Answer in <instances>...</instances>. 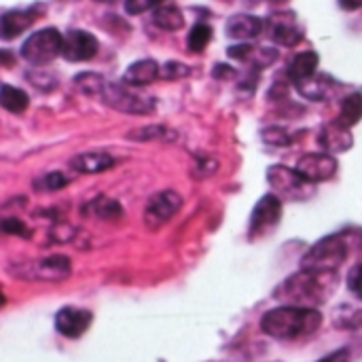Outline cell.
I'll return each instance as SVG.
<instances>
[{"label": "cell", "instance_id": "1", "mask_svg": "<svg viewBox=\"0 0 362 362\" xmlns=\"http://www.w3.org/2000/svg\"><path fill=\"white\" fill-rule=\"evenodd\" d=\"M337 272H312L301 269L288 276L278 291L274 293L276 301L295 308H310L316 310L318 305L327 303L337 288Z\"/></svg>", "mask_w": 362, "mask_h": 362}, {"label": "cell", "instance_id": "2", "mask_svg": "<svg viewBox=\"0 0 362 362\" xmlns=\"http://www.w3.org/2000/svg\"><path fill=\"white\" fill-rule=\"evenodd\" d=\"M322 327V314L310 308L280 305L261 318V331L280 341H293L314 335Z\"/></svg>", "mask_w": 362, "mask_h": 362}, {"label": "cell", "instance_id": "3", "mask_svg": "<svg viewBox=\"0 0 362 362\" xmlns=\"http://www.w3.org/2000/svg\"><path fill=\"white\" fill-rule=\"evenodd\" d=\"M362 250L361 229H346L316 242L301 259V269L312 272H337L352 250Z\"/></svg>", "mask_w": 362, "mask_h": 362}, {"label": "cell", "instance_id": "4", "mask_svg": "<svg viewBox=\"0 0 362 362\" xmlns=\"http://www.w3.org/2000/svg\"><path fill=\"white\" fill-rule=\"evenodd\" d=\"M11 274L21 280H36V282H62L70 278L72 263L64 255H49L36 261H23L11 267Z\"/></svg>", "mask_w": 362, "mask_h": 362}, {"label": "cell", "instance_id": "5", "mask_svg": "<svg viewBox=\"0 0 362 362\" xmlns=\"http://www.w3.org/2000/svg\"><path fill=\"white\" fill-rule=\"evenodd\" d=\"M267 182L274 189V195H278L280 199L286 202H305L310 197H314L316 187L314 182H310L305 176H301L295 170L286 168V165H272L267 170Z\"/></svg>", "mask_w": 362, "mask_h": 362}, {"label": "cell", "instance_id": "6", "mask_svg": "<svg viewBox=\"0 0 362 362\" xmlns=\"http://www.w3.org/2000/svg\"><path fill=\"white\" fill-rule=\"evenodd\" d=\"M64 47V36L55 28H42L28 36V40L21 45V57L28 64L34 66H47L51 64Z\"/></svg>", "mask_w": 362, "mask_h": 362}, {"label": "cell", "instance_id": "7", "mask_svg": "<svg viewBox=\"0 0 362 362\" xmlns=\"http://www.w3.org/2000/svg\"><path fill=\"white\" fill-rule=\"evenodd\" d=\"M98 98L115 108V110H121V112H129V115H151L155 110V100L142 95V93H136V91H129L121 85H115V83H108L104 81Z\"/></svg>", "mask_w": 362, "mask_h": 362}, {"label": "cell", "instance_id": "8", "mask_svg": "<svg viewBox=\"0 0 362 362\" xmlns=\"http://www.w3.org/2000/svg\"><path fill=\"white\" fill-rule=\"evenodd\" d=\"M280 221H282V199L274 193L263 195L250 216V227H248L250 240L265 238L269 231H274L280 225Z\"/></svg>", "mask_w": 362, "mask_h": 362}, {"label": "cell", "instance_id": "9", "mask_svg": "<svg viewBox=\"0 0 362 362\" xmlns=\"http://www.w3.org/2000/svg\"><path fill=\"white\" fill-rule=\"evenodd\" d=\"M180 208H182V197L176 191H161L148 199L144 208V221L148 227L157 229L165 225L170 218H174Z\"/></svg>", "mask_w": 362, "mask_h": 362}, {"label": "cell", "instance_id": "10", "mask_svg": "<svg viewBox=\"0 0 362 362\" xmlns=\"http://www.w3.org/2000/svg\"><path fill=\"white\" fill-rule=\"evenodd\" d=\"M337 168L339 163L335 155H329V153H308L299 157L297 161V172L314 185L331 180L337 174Z\"/></svg>", "mask_w": 362, "mask_h": 362}, {"label": "cell", "instance_id": "11", "mask_svg": "<svg viewBox=\"0 0 362 362\" xmlns=\"http://www.w3.org/2000/svg\"><path fill=\"white\" fill-rule=\"evenodd\" d=\"M100 45L98 38L91 32L85 30H70L64 36V47H62V55L68 62H89L95 57Z\"/></svg>", "mask_w": 362, "mask_h": 362}, {"label": "cell", "instance_id": "12", "mask_svg": "<svg viewBox=\"0 0 362 362\" xmlns=\"http://www.w3.org/2000/svg\"><path fill=\"white\" fill-rule=\"evenodd\" d=\"M269 38L284 47H295L303 40V30L293 13H276L269 17Z\"/></svg>", "mask_w": 362, "mask_h": 362}, {"label": "cell", "instance_id": "13", "mask_svg": "<svg viewBox=\"0 0 362 362\" xmlns=\"http://www.w3.org/2000/svg\"><path fill=\"white\" fill-rule=\"evenodd\" d=\"M91 312L87 310H78V308H64L55 314V329L59 335L68 337V339H78L83 333H87V329L91 327Z\"/></svg>", "mask_w": 362, "mask_h": 362}, {"label": "cell", "instance_id": "14", "mask_svg": "<svg viewBox=\"0 0 362 362\" xmlns=\"http://www.w3.org/2000/svg\"><path fill=\"white\" fill-rule=\"evenodd\" d=\"M318 142L325 148V153L337 155V153H346L354 146V136H352L350 127L341 125L339 121H333L320 129Z\"/></svg>", "mask_w": 362, "mask_h": 362}, {"label": "cell", "instance_id": "15", "mask_svg": "<svg viewBox=\"0 0 362 362\" xmlns=\"http://www.w3.org/2000/svg\"><path fill=\"white\" fill-rule=\"evenodd\" d=\"M38 19V13L34 8H23V11H6L0 19V36L4 40H11L25 32L34 21Z\"/></svg>", "mask_w": 362, "mask_h": 362}, {"label": "cell", "instance_id": "16", "mask_svg": "<svg viewBox=\"0 0 362 362\" xmlns=\"http://www.w3.org/2000/svg\"><path fill=\"white\" fill-rule=\"evenodd\" d=\"M263 19L255 17V15H233L227 19V36L233 40H252L263 32Z\"/></svg>", "mask_w": 362, "mask_h": 362}, {"label": "cell", "instance_id": "17", "mask_svg": "<svg viewBox=\"0 0 362 362\" xmlns=\"http://www.w3.org/2000/svg\"><path fill=\"white\" fill-rule=\"evenodd\" d=\"M115 165V157L108 153L100 151H89V153H78L70 159V168L78 174H100L106 172Z\"/></svg>", "mask_w": 362, "mask_h": 362}, {"label": "cell", "instance_id": "18", "mask_svg": "<svg viewBox=\"0 0 362 362\" xmlns=\"http://www.w3.org/2000/svg\"><path fill=\"white\" fill-rule=\"evenodd\" d=\"M159 74H161V68L155 59H138L125 70L123 83L132 85V87H144V85L153 83Z\"/></svg>", "mask_w": 362, "mask_h": 362}, {"label": "cell", "instance_id": "19", "mask_svg": "<svg viewBox=\"0 0 362 362\" xmlns=\"http://www.w3.org/2000/svg\"><path fill=\"white\" fill-rule=\"evenodd\" d=\"M318 62H320V57H318L316 51H303V53H299V55L291 62V66H288V78H291L295 85H299V83H303V81L316 76Z\"/></svg>", "mask_w": 362, "mask_h": 362}, {"label": "cell", "instance_id": "20", "mask_svg": "<svg viewBox=\"0 0 362 362\" xmlns=\"http://www.w3.org/2000/svg\"><path fill=\"white\" fill-rule=\"evenodd\" d=\"M335 85H337V83H335L329 74H316V76H312V78L299 83L297 89H299V93H301L303 98L314 100V102H322V100H329V98H331Z\"/></svg>", "mask_w": 362, "mask_h": 362}, {"label": "cell", "instance_id": "21", "mask_svg": "<svg viewBox=\"0 0 362 362\" xmlns=\"http://www.w3.org/2000/svg\"><path fill=\"white\" fill-rule=\"evenodd\" d=\"M153 23L165 32H176L185 25V15L178 6L174 4H161L153 13Z\"/></svg>", "mask_w": 362, "mask_h": 362}, {"label": "cell", "instance_id": "22", "mask_svg": "<svg viewBox=\"0 0 362 362\" xmlns=\"http://www.w3.org/2000/svg\"><path fill=\"white\" fill-rule=\"evenodd\" d=\"M0 104L4 110L13 112V115H21L28 106H30V98L25 91L13 87V85H2L0 91Z\"/></svg>", "mask_w": 362, "mask_h": 362}, {"label": "cell", "instance_id": "23", "mask_svg": "<svg viewBox=\"0 0 362 362\" xmlns=\"http://www.w3.org/2000/svg\"><path fill=\"white\" fill-rule=\"evenodd\" d=\"M337 121L346 127H354L356 123L362 121V95L361 93H352L341 102V110Z\"/></svg>", "mask_w": 362, "mask_h": 362}, {"label": "cell", "instance_id": "24", "mask_svg": "<svg viewBox=\"0 0 362 362\" xmlns=\"http://www.w3.org/2000/svg\"><path fill=\"white\" fill-rule=\"evenodd\" d=\"M210 40H212V28L208 25V23H195L193 28H191V32H189V36H187V47L193 51V53H202L208 45H210Z\"/></svg>", "mask_w": 362, "mask_h": 362}, {"label": "cell", "instance_id": "25", "mask_svg": "<svg viewBox=\"0 0 362 362\" xmlns=\"http://www.w3.org/2000/svg\"><path fill=\"white\" fill-rule=\"evenodd\" d=\"M91 210H93L95 216H100L104 221H117V218L123 216L121 206L117 202H112V199H106V197H100V199L91 202Z\"/></svg>", "mask_w": 362, "mask_h": 362}, {"label": "cell", "instance_id": "26", "mask_svg": "<svg viewBox=\"0 0 362 362\" xmlns=\"http://www.w3.org/2000/svg\"><path fill=\"white\" fill-rule=\"evenodd\" d=\"M34 185L38 191H59L68 185V176L62 172H49V174L40 176Z\"/></svg>", "mask_w": 362, "mask_h": 362}, {"label": "cell", "instance_id": "27", "mask_svg": "<svg viewBox=\"0 0 362 362\" xmlns=\"http://www.w3.org/2000/svg\"><path fill=\"white\" fill-rule=\"evenodd\" d=\"M172 132L163 125H146V127H140V129H134L129 134V138L134 140H159V138H170Z\"/></svg>", "mask_w": 362, "mask_h": 362}, {"label": "cell", "instance_id": "28", "mask_svg": "<svg viewBox=\"0 0 362 362\" xmlns=\"http://www.w3.org/2000/svg\"><path fill=\"white\" fill-rule=\"evenodd\" d=\"M261 136L267 144H274V146H288L293 142L291 134L282 127H267V129H263Z\"/></svg>", "mask_w": 362, "mask_h": 362}, {"label": "cell", "instance_id": "29", "mask_svg": "<svg viewBox=\"0 0 362 362\" xmlns=\"http://www.w3.org/2000/svg\"><path fill=\"white\" fill-rule=\"evenodd\" d=\"M165 0H125V11L129 15H142L151 8H159Z\"/></svg>", "mask_w": 362, "mask_h": 362}, {"label": "cell", "instance_id": "30", "mask_svg": "<svg viewBox=\"0 0 362 362\" xmlns=\"http://www.w3.org/2000/svg\"><path fill=\"white\" fill-rule=\"evenodd\" d=\"M255 51H257V49H255L250 42H240V45L229 47V49H227V55L233 57V59H240V62H248V59H252Z\"/></svg>", "mask_w": 362, "mask_h": 362}, {"label": "cell", "instance_id": "31", "mask_svg": "<svg viewBox=\"0 0 362 362\" xmlns=\"http://www.w3.org/2000/svg\"><path fill=\"white\" fill-rule=\"evenodd\" d=\"M348 288L356 299L362 301V263L352 267V272L348 274Z\"/></svg>", "mask_w": 362, "mask_h": 362}, {"label": "cell", "instance_id": "32", "mask_svg": "<svg viewBox=\"0 0 362 362\" xmlns=\"http://www.w3.org/2000/svg\"><path fill=\"white\" fill-rule=\"evenodd\" d=\"M189 74V68L185 66V64H178V62H168L163 68H161V78H182V76H187Z\"/></svg>", "mask_w": 362, "mask_h": 362}, {"label": "cell", "instance_id": "33", "mask_svg": "<svg viewBox=\"0 0 362 362\" xmlns=\"http://www.w3.org/2000/svg\"><path fill=\"white\" fill-rule=\"evenodd\" d=\"M2 231L13 233L17 238H30V229L23 225V221H17V218H4L2 221Z\"/></svg>", "mask_w": 362, "mask_h": 362}, {"label": "cell", "instance_id": "34", "mask_svg": "<svg viewBox=\"0 0 362 362\" xmlns=\"http://www.w3.org/2000/svg\"><path fill=\"white\" fill-rule=\"evenodd\" d=\"M233 74H235V70H233L231 66H227V64L214 66V76H216V78H229V76H233Z\"/></svg>", "mask_w": 362, "mask_h": 362}, {"label": "cell", "instance_id": "35", "mask_svg": "<svg viewBox=\"0 0 362 362\" xmlns=\"http://www.w3.org/2000/svg\"><path fill=\"white\" fill-rule=\"evenodd\" d=\"M318 362H350V354L346 352V350H341V352H333V354H329L327 358H322V361Z\"/></svg>", "mask_w": 362, "mask_h": 362}, {"label": "cell", "instance_id": "36", "mask_svg": "<svg viewBox=\"0 0 362 362\" xmlns=\"http://www.w3.org/2000/svg\"><path fill=\"white\" fill-rule=\"evenodd\" d=\"M339 4H341L346 11H356V8H362V0H339Z\"/></svg>", "mask_w": 362, "mask_h": 362}, {"label": "cell", "instance_id": "37", "mask_svg": "<svg viewBox=\"0 0 362 362\" xmlns=\"http://www.w3.org/2000/svg\"><path fill=\"white\" fill-rule=\"evenodd\" d=\"M95 2H117V0H95Z\"/></svg>", "mask_w": 362, "mask_h": 362}, {"label": "cell", "instance_id": "38", "mask_svg": "<svg viewBox=\"0 0 362 362\" xmlns=\"http://www.w3.org/2000/svg\"><path fill=\"white\" fill-rule=\"evenodd\" d=\"M272 2H286V0H272Z\"/></svg>", "mask_w": 362, "mask_h": 362}]
</instances>
